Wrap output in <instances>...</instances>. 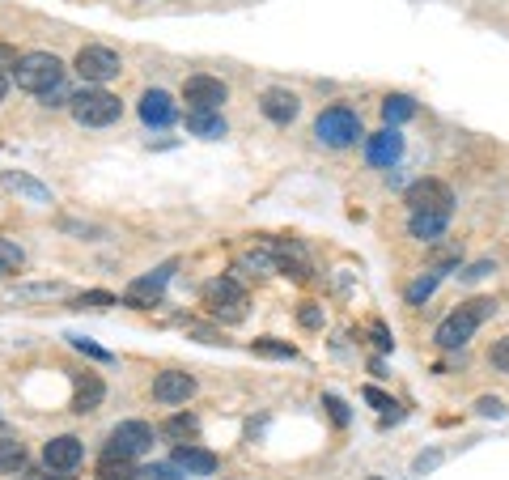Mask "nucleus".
I'll return each mask as SVG.
<instances>
[{
	"label": "nucleus",
	"instance_id": "38",
	"mask_svg": "<svg viewBox=\"0 0 509 480\" xmlns=\"http://www.w3.org/2000/svg\"><path fill=\"white\" fill-rule=\"evenodd\" d=\"M4 94H9V81H4V73H0V102H4Z\"/></svg>",
	"mask_w": 509,
	"mask_h": 480
},
{
	"label": "nucleus",
	"instance_id": "15",
	"mask_svg": "<svg viewBox=\"0 0 509 480\" xmlns=\"http://www.w3.org/2000/svg\"><path fill=\"white\" fill-rule=\"evenodd\" d=\"M170 268H161L158 276H144V281H132V289L124 293V306H136V310H149V306L161 302V285H166Z\"/></svg>",
	"mask_w": 509,
	"mask_h": 480
},
{
	"label": "nucleus",
	"instance_id": "20",
	"mask_svg": "<svg viewBox=\"0 0 509 480\" xmlns=\"http://www.w3.org/2000/svg\"><path fill=\"white\" fill-rule=\"evenodd\" d=\"M98 404H102V383H98L94 374H90V379H81L77 383V396H73V413H94Z\"/></svg>",
	"mask_w": 509,
	"mask_h": 480
},
{
	"label": "nucleus",
	"instance_id": "29",
	"mask_svg": "<svg viewBox=\"0 0 509 480\" xmlns=\"http://www.w3.org/2000/svg\"><path fill=\"white\" fill-rule=\"evenodd\" d=\"M366 400L374 404V408H378V413H391V416H395V408H399V404L391 400V396H386V391H378V387H366Z\"/></svg>",
	"mask_w": 509,
	"mask_h": 480
},
{
	"label": "nucleus",
	"instance_id": "21",
	"mask_svg": "<svg viewBox=\"0 0 509 480\" xmlns=\"http://www.w3.org/2000/svg\"><path fill=\"white\" fill-rule=\"evenodd\" d=\"M416 115V102L408 94H391L382 102V119H386V128H399L403 119H412Z\"/></svg>",
	"mask_w": 509,
	"mask_h": 480
},
{
	"label": "nucleus",
	"instance_id": "1",
	"mask_svg": "<svg viewBox=\"0 0 509 480\" xmlns=\"http://www.w3.org/2000/svg\"><path fill=\"white\" fill-rule=\"evenodd\" d=\"M493 310H496L493 298H476V302L459 306L454 315H445V319L437 323V336H433V340H437L442 349H462V345L471 340V332H476V327L488 319Z\"/></svg>",
	"mask_w": 509,
	"mask_h": 480
},
{
	"label": "nucleus",
	"instance_id": "24",
	"mask_svg": "<svg viewBox=\"0 0 509 480\" xmlns=\"http://www.w3.org/2000/svg\"><path fill=\"white\" fill-rule=\"evenodd\" d=\"M251 349L259 353V357H280V362H289V357H298V349H293V345H285V340H276V336L254 340Z\"/></svg>",
	"mask_w": 509,
	"mask_h": 480
},
{
	"label": "nucleus",
	"instance_id": "2",
	"mask_svg": "<svg viewBox=\"0 0 509 480\" xmlns=\"http://www.w3.org/2000/svg\"><path fill=\"white\" fill-rule=\"evenodd\" d=\"M13 81L26 90V94H47L51 85H60L64 81V65L51 56V51H30V56L17 60Z\"/></svg>",
	"mask_w": 509,
	"mask_h": 480
},
{
	"label": "nucleus",
	"instance_id": "31",
	"mask_svg": "<svg viewBox=\"0 0 509 480\" xmlns=\"http://www.w3.org/2000/svg\"><path fill=\"white\" fill-rule=\"evenodd\" d=\"M298 319H302V327H323V310H318L315 302H306L302 310H298Z\"/></svg>",
	"mask_w": 509,
	"mask_h": 480
},
{
	"label": "nucleus",
	"instance_id": "22",
	"mask_svg": "<svg viewBox=\"0 0 509 480\" xmlns=\"http://www.w3.org/2000/svg\"><path fill=\"white\" fill-rule=\"evenodd\" d=\"M22 264H26V251H22L17 242L0 239V281H4V276H13V273H22Z\"/></svg>",
	"mask_w": 509,
	"mask_h": 480
},
{
	"label": "nucleus",
	"instance_id": "17",
	"mask_svg": "<svg viewBox=\"0 0 509 480\" xmlns=\"http://www.w3.org/2000/svg\"><path fill=\"white\" fill-rule=\"evenodd\" d=\"M445 222H450V217H442V213H412V217H408V230H412V239L433 242V239H442Z\"/></svg>",
	"mask_w": 509,
	"mask_h": 480
},
{
	"label": "nucleus",
	"instance_id": "39",
	"mask_svg": "<svg viewBox=\"0 0 509 480\" xmlns=\"http://www.w3.org/2000/svg\"><path fill=\"white\" fill-rule=\"evenodd\" d=\"M369 480H382V476H369Z\"/></svg>",
	"mask_w": 509,
	"mask_h": 480
},
{
	"label": "nucleus",
	"instance_id": "5",
	"mask_svg": "<svg viewBox=\"0 0 509 480\" xmlns=\"http://www.w3.org/2000/svg\"><path fill=\"white\" fill-rule=\"evenodd\" d=\"M204 306L225 323H238L246 315V289L234 281V276H217V281H208L204 289Z\"/></svg>",
	"mask_w": 509,
	"mask_h": 480
},
{
	"label": "nucleus",
	"instance_id": "36",
	"mask_svg": "<svg viewBox=\"0 0 509 480\" xmlns=\"http://www.w3.org/2000/svg\"><path fill=\"white\" fill-rule=\"evenodd\" d=\"M77 306H115V298L111 293H81Z\"/></svg>",
	"mask_w": 509,
	"mask_h": 480
},
{
	"label": "nucleus",
	"instance_id": "14",
	"mask_svg": "<svg viewBox=\"0 0 509 480\" xmlns=\"http://www.w3.org/2000/svg\"><path fill=\"white\" fill-rule=\"evenodd\" d=\"M259 111L268 115L272 124H293L298 111H302V102H298L293 90H268V94L259 98Z\"/></svg>",
	"mask_w": 509,
	"mask_h": 480
},
{
	"label": "nucleus",
	"instance_id": "40",
	"mask_svg": "<svg viewBox=\"0 0 509 480\" xmlns=\"http://www.w3.org/2000/svg\"><path fill=\"white\" fill-rule=\"evenodd\" d=\"M56 480H64V476H56Z\"/></svg>",
	"mask_w": 509,
	"mask_h": 480
},
{
	"label": "nucleus",
	"instance_id": "4",
	"mask_svg": "<svg viewBox=\"0 0 509 480\" xmlns=\"http://www.w3.org/2000/svg\"><path fill=\"white\" fill-rule=\"evenodd\" d=\"M315 136L323 144H332V149H349L361 136V115L352 111V107H327L315 119Z\"/></svg>",
	"mask_w": 509,
	"mask_h": 480
},
{
	"label": "nucleus",
	"instance_id": "13",
	"mask_svg": "<svg viewBox=\"0 0 509 480\" xmlns=\"http://www.w3.org/2000/svg\"><path fill=\"white\" fill-rule=\"evenodd\" d=\"M366 158L374 161V166H395V161L403 158V136H399V128L374 132L366 141Z\"/></svg>",
	"mask_w": 509,
	"mask_h": 480
},
{
	"label": "nucleus",
	"instance_id": "30",
	"mask_svg": "<svg viewBox=\"0 0 509 480\" xmlns=\"http://www.w3.org/2000/svg\"><path fill=\"white\" fill-rule=\"evenodd\" d=\"M488 362H493L501 374H509V336L505 340H496L493 345V353H488Z\"/></svg>",
	"mask_w": 509,
	"mask_h": 480
},
{
	"label": "nucleus",
	"instance_id": "10",
	"mask_svg": "<svg viewBox=\"0 0 509 480\" xmlns=\"http://www.w3.org/2000/svg\"><path fill=\"white\" fill-rule=\"evenodd\" d=\"M195 396V379L183 370H161L153 379V400L158 404H187Z\"/></svg>",
	"mask_w": 509,
	"mask_h": 480
},
{
	"label": "nucleus",
	"instance_id": "11",
	"mask_svg": "<svg viewBox=\"0 0 509 480\" xmlns=\"http://www.w3.org/2000/svg\"><path fill=\"white\" fill-rule=\"evenodd\" d=\"M81 455H85V447H81V438H73V433H60V438H51L47 447H43V459H47L51 472H73L81 464Z\"/></svg>",
	"mask_w": 509,
	"mask_h": 480
},
{
	"label": "nucleus",
	"instance_id": "7",
	"mask_svg": "<svg viewBox=\"0 0 509 480\" xmlns=\"http://www.w3.org/2000/svg\"><path fill=\"white\" fill-rule=\"evenodd\" d=\"M73 68L81 73L85 85H107L111 77H119V68L124 65H119V56H115L111 48H81Z\"/></svg>",
	"mask_w": 509,
	"mask_h": 480
},
{
	"label": "nucleus",
	"instance_id": "28",
	"mask_svg": "<svg viewBox=\"0 0 509 480\" xmlns=\"http://www.w3.org/2000/svg\"><path fill=\"white\" fill-rule=\"evenodd\" d=\"M323 408L332 413V421H335V425H349V404L340 400V396H323Z\"/></svg>",
	"mask_w": 509,
	"mask_h": 480
},
{
	"label": "nucleus",
	"instance_id": "25",
	"mask_svg": "<svg viewBox=\"0 0 509 480\" xmlns=\"http://www.w3.org/2000/svg\"><path fill=\"white\" fill-rule=\"evenodd\" d=\"M22 464H26V447L13 442V438H4L0 442V472H17Z\"/></svg>",
	"mask_w": 509,
	"mask_h": 480
},
{
	"label": "nucleus",
	"instance_id": "37",
	"mask_svg": "<svg viewBox=\"0 0 509 480\" xmlns=\"http://www.w3.org/2000/svg\"><path fill=\"white\" fill-rule=\"evenodd\" d=\"M493 273V264H476L471 273H462V281H479V276H488Z\"/></svg>",
	"mask_w": 509,
	"mask_h": 480
},
{
	"label": "nucleus",
	"instance_id": "16",
	"mask_svg": "<svg viewBox=\"0 0 509 480\" xmlns=\"http://www.w3.org/2000/svg\"><path fill=\"white\" fill-rule=\"evenodd\" d=\"M175 467L191 472V476H212L217 472V455L195 447V442H183V447H175Z\"/></svg>",
	"mask_w": 509,
	"mask_h": 480
},
{
	"label": "nucleus",
	"instance_id": "34",
	"mask_svg": "<svg viewBox=\"0 0 509 480\" xmlns=\"http://www.w3.org/2000/svg\"><path fill=\"white\" fill-rule=\"evenodd\" d=\"M476 408H479V413H484V416H505V404L496 400V396H484V400H479Z\"/></svg>",
	"mask_w": 509,
	"mask_h": 480
},
{
	"label": "nucleus",
	"instance_id": "35",
	"mask_svg": "<svg viewBox=\"0 0 509 480\" xmlns=\"http://www.w3.org/2000/svg\"><path fill=\"white\" fill-rule=\"evenodd\" d=\"M141 476H149V480H175V464H153V467H144Z\"/></svg>",
	"mask_w": 509,
	"mask_h": 480
},
{
	"label": "nucleus",
	"instance_id": "26",
	"mask_svg": "<svg viewBox=\"0 0 509 480\" xmlns=\"http://www.w3.org/2000/svg\"><path fill=\"white\" fill-rule=\"evenodd\" d=\"M4 188H17V192L34 196V200H47V192H43L39 183H30V179H22V175H4Z\"/></svg>",
	"mask_w": 509,
	"mask_h": 480
},
{
	"label": "nucleus",
	"instance_id": "27",
	"mask_svg": "<svg viewBox=\"0 0 509 480\" xmlns=\"http://www.w3.org/2000/svg\"><path fill=\"white\" fill-rule=\"evenodd\" d=\"M437 281H442V276H437V273H433V276H425V281H416V285L412 289H408V302H425V298H429V293H433V289H437Z\"/></svg>",
	"mask_w": 509,
	"mask_h": 480
},
{
	"label": "nucleus",
	"instance_id": "9",
	"mask_svg": "<svg viewBox=\"0 0 509 480\" xmlns=\"http://www.w3.org/2000/svg\"><path fill=\"white\" fill-rule=\"evenodd\" d=\"M153 447V425H144V421H124V425H115L111 430V455H144V450Z\"/></svg>",
	"mask_w": 509,
	"mask_h": 480
},
{
	"label": "nucleus",
	"instance_id": "32",
	"mask_svg": "<svg viewBox=\"0 0 509 480\" xmlns=\"http://www.w3.org/2000/svg\"><path fill=\"white\" fill-rule=\"evenodd\" d=\"M17 60H22V56H17V48H9V43H0V73H13Z\"/></svg>",
	"mask_w": 509,
	"mask_h": 480
},
{
	"label": "nucleus",
	"instance_id": "8",
	"mask_svg": "<svg viewBox=\"0 0 509 480\" xmlns=\"http://www.w3.org/2000/svg\"><path fill=\"white\" fill-rule=\"evenodd\" d=\"M229 98V90H225L221 77H187V85H183V102H187L191 111H221V102Z\"/></svg>",
	"mask_w": 509,
	"mask_h": 480
},
{
	"label": "nucleus",
	"instance_id": "6",
	"mask_svg": "<svg viewBox=\"0 0 509 480\" xmlns=\"http://www.w3.org/2000/svg\"><path fill=\"white\" fill-rule=\"evenodd\" d=\"M408 208L412 213H442V217H450L454 213V192L445 188L442 179H416L408 188Z\"/></svg>",
	"mask_w": 509,
	"mask_h": 480
},
{
	"label": "nucleus",
	"instance_id": "12",
	"mask_svg": "<svg viewBox=\"0 0 509 480\" xmlns=\"http://www.w3.org/2000/svg\"><path fill=\"white\" fill-rule=\"evenodd\" d=\"M141 119L149 124V128H170V124L178 119L175 98L166 94V90H149V94L141 98Z\"/></svg>",
	"mask_w": 509,
	"mask_h": 480
},
{
	"label": "nucleus",
	"instance_id": "3",
	"mask_svg": "<svg viewBox=\"0 0 509 480\" xmlns=\"http://www.w3.org/2000/svg\"><path fill=\"white\" fill-rule=\"evenodd\" d=\"M68 107H73V119L85 124V128H107V124H115L119 111H124V107H119V98H115L111 90H102V85L73 94V98H68Z\"/></svg>",
	"mask_w": 509,
	"mask_h": 480
},
{
	"label": "nucleus",
	"instance_id": "33",
	"mask_svg": "<svg viewBox=\"0 0 509 480\" xmlns=\"http://www.w3.org/2000/svg\"><path fill=\"white\" fill-rule=\"evenodd\" d=\"M43 98V107H64V102H68V90H64V85H51L47 94H39Z\"/></svg>",
	"mask_w": 509,
	"mask_h": 480
},
{
	"label": "nucleus",
	"instance_id": "19",
	"mask_svg": "<svg viewBox=\"0 0 509 480\" xmlns=\"http://www.w3.org/2000/svg\"><path fill=\"white\" fill-rule=\"evenodd\" d=\"M98 476L102 480H136L141 472H136V464H132V455H102V464H98Z\"/></svg>",
	"mask_w": 509,
	"mask_h": 480
},
{
	"label": "nucleus",
	"instance_id": "18",
	"mask_svg": "<svg viewBox=\"0 0 509 480\" xmlns=\"http://www.w3.org/2000/svg\"><path fill=\"white\" fill-rule=\"evenodd\" d=\"M187 128L204 141H221L225 136V119L217 111H187Z\"/></svg>",
	"mask_w": 509,
	"mask_h": 480
},
{
	"label": "nucleus",
	"instance_id": "23",
	"mask_svg": "<svg viewBox=\"0 0 509 480\" xmlns=\"http://www.w3.org/2000/svg\"><path fill=\"white\" fill-rule=\"evenodd\" d=\"M195 430H200V425H195V416L191 413H178L161 425V433H166V438H178V442H183V438H195Z\"/></svg>",
	"mask_w": 509,
	"mask_h": 480
}]
</instances>
